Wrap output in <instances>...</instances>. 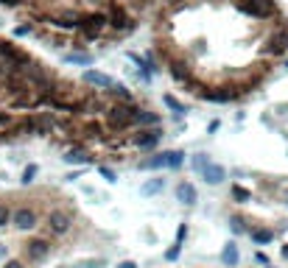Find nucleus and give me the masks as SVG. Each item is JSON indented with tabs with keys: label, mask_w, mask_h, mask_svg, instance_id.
I'll return each instance as SVG.
<instances>
[{
	"label": "nucleus",
	"mask_w": 288,
	"mask_h": 268,
	"mask_svg": "<svg viewBox=\"0 0 288 268\" xmlns=\"http://www.w3.org/2000/svg\"><path fill=\"white\" fill-rule=\"evenodd\" d=\"M109 26H112L118 34H129V31H134V20L129 17V11L123 9V6L112 3V6H109Z\"/></svg>",
	"instance_id": "20e7f679"
},
{
	"label": "nucleus",
	"mask_w": 288,
	"mask_h": 268,
	"mask_svg": "<svg viewBox=\"0 0 288 268\" xmlns=\"http://www.w3.org/2000/svg\"><path fill=\"white\" fill-rule=\"evenodd\" d=\"M106 26H109V14H104V11H90V14H84L79 31L84 34V39H98V36L104 34Z\"/></svg>",
	"instance_id": "f03ea898"
},
{
	"label": "nucleus",
	"mask_w": 288,
	"mask_h": 268,
	"mask_svg": "<svg viewBox=\"0 0 288 268\" xmlns=\"http://www.w3.org/2000/svg\"><path fill=\"white\" fill-rule=\"evenodd\" d=\"M185 238H188V224H179V226H176V240L174 243H179V246H182Z\"/></svg>",
	"instance_id": "7c9ffc66"
},
{
	"label": "nucleus",
	"mask_w": 288,
	"mask_h": 268,
	"mask_svg": "<svg viewBox=\"0 0 288 268\" xmlns=\"http://www.w3.org/2000/svg\"><path fill=\"white\" fill-rule=\"evenodd\" d=\"M162 104H165V106H171V109H174L176 115H182V112H185V106L179 104V101H176L174 95H162Z\"/></svg>",
	"instance_id": "393cba45"
},
{
	"label": "nucleus",
	"mask_w": 288,
	"mask_h": 268,
	"mask_svg": "<svg viewBox=\"0 0 288 268\" xmlns=\"http://www.w3.org/2000/svg\"><path fill=\"white\" fill-rule=\"evenodd\" d=\"M249 235H252V240L260 243V246H266V243L274 240V232H271V229H252Z\"/></svg>",
	"instance_id": "aec40b11"
},
{
	"label": "nucleus",
	"mask_w": 288,
	"mask_h": 268,
	"mask_svg": "<svg viewBox=\"0 0 288 268\" xmlns=\"http://www.w3.org/2000/svg\"><path fill=\"white\" fill-rule=\"evenodd\" d=\"M84 81H87V84H93V87H101V89H106V92L115 87L112 78L106 76V73H98V70H87V73H84Z\"/></svg>",
	"instance_id": "f8f14e48"
},
{
	"label": "nucleus",
	"mask_w": 288,
	"mask_h": 268,
	"mask_svg": "<svg viewBox=\"0 0 288 268\" xmlns=\"http://www.w3.org/2000/svg\"><path fill=\"white\" fill-rule=\"evenodd\" d=\"M229 226H232V232H238V235H241V232H246L244 218H241V215H232V218H229Z\"/></svg>",
	"instance_id": "cd10ccee"
},
{
	"label": "nucleus",
	"mask_w": 288,
	"mask_h": 268,
	"mask_svg": "<svg viewBox=\"0 0 288 268\" xmlns=\"http://www.w3.org/2000/svg\"><path fill=\"white\" fill-rule=\"evenodd\" d=\"M20 3H26V0H0V6H9V9H14Z\"/></svg>",
	"instance_id": "72a5a7b5"
},
{
	"label": "nucleus",
	"mask_w": 288,
	"mask_h": 268,
	"mask_svg": "<svg viewBox=\"0 0 288 268\" xmlns=\"http://www.w3.org/2000/svg\"><path fill=\"white\" fill-rule=\"evenodd\" d=\"M179 251H182V246H179V243H174V246H171V249L165 251V260H168V263H174V260H179Z\"/></svg>",
	"instance_id": "c756f323"
},
{
	"label": "nucleus",
	"mask_w": 288,
	"mask_h": 268,
	"mask_svg": "<svg viewBox=\"0 0 288 268\" xmlns=\"http://www.w3.org/2000/svg\"><path fill=\"white\" fill-rule=\"evenodd\" d=\"M62 159H64L67 165H87L90 162V154H87V151H81V148H70Z\"/></svg>",
	"instance_id": "dca6fc26"
},
{
	"label": "nucleus",
	"mask_w": 288,
	"mask_h": 268,
	"mask_svg": "<svg viewBox=\"0 0 288 268\" xmlns=\"http://www.w3.org/2000/svg\"><path fill=\"white\" fill-rule=\"evenodd\" d=\"M204 182H210V184H221L224 179H227V171L221 168V165H216V162H210L207 168H204Z\"/></svg>",
	"instance_id": "4468645a"
},
{
	"label": "nucleus",
	"mask_w": 288,
	"mask_h": 268,
	"mask_svg": "<svg viewBox=\"0 0 288 268\" xmlns=\"http://www.w3.org/2000/svg\"><path fill=\"white\" fill-rule=\"evenodd\" d=\"M288 51V26H280L266 42V56H283Z\"/></svg>",
	"instance_id": "39448f33"
},
{
	"label": "nucleus",
	"mask_w": 288,
	"mask_h": 268,
	"mask_svg": "<svg viewBox=\"0 0 288 268\" xmlns=\"http://www.w3.org/2000/svg\"><path fill=\"white\" fill-rule=\"evenodd\" d=\"M9 221H14V212H11L9 204H3V201H0V226H6Z\"/></svg>",
	"instance_id": "b1692460"
},
{
	"label": "nucleus",
	"mask_w": 288,
	"mask_h": 268,
	"mask_svg": "<svg viewBox=\"0 0 288 268\" xmlns=\"http://www.w3.org/2000/svg\"><path fill=\"white\" fill-rule=\"evenodd\" d=\"M196 199H199V196H196V187H193L191 182H179L176 184V201H182L185 207H193Z\"/></svg>",
	"instance_id": "9b49d317"
},
{
	"label": "nucleus",
	"mask_w": 288,
	"mask_h": 268,
	"mask_svg": "<svg viewBox=\"0 0 288 268\" xmlns=\"http://www.w3.org/2000/svg\"><path fill=\"white\" fill-rule=\"evenodd\" d=\"M9 123H11L9 112H3V109H0V129H6V126H9Z\"/></svg>",
	"instance_id": "473e14b6"
},
{
	"label": "nucleus",
	"mask_w": 288,
	"mask_h": 268,
	"mask_svg": "<svg viewBox=\"0 0 288 268\" xmlns=\"http://www.w3.org/2000/svg\"><path fill=\"white\" fill-rule=\"evenodd\" d=\"M165 162H168V168H171V171H176V168H182L185 154H182V151H165Z\"/></svg>",
	"instance_id": "412c9836"
},
{
	"label": "nucleus",
	"mask_w": 288,
	"mask_h": 268,
	"mask_svg": "<svg viewBox=\"0 0 288 268\" xmlns=\"http://www.w3.org/2000/svg\"><path fill=\"white\" fill-rule=\"evenodd\" d=\"M3 254H6V246H3V243H0V260H3Z\"/></svg>",
	"instance_id": "4c0bfd02"
},
{
	"label": "nucleus",
	"mask_w": 288,
	"mask_h": 268,
	"mask_svg": "<svg viewBox=\"0 0 288 268\" xmlns=\"http://www.w3.org/2000/svg\"><path fill=\"white\" fill-rule=\"evenodd\" d=\"M36 171H39V168H36V165H28L26 171H23V184H31L36 179Z\"/></svg>",
	"instance_id": "bb28decb"
},
{
	"label": "nucleus",
	"mask_w": 288,
	"mask_h": 268,
	"mask_svg": "<svg viewBox=\"0 0 288 268\" xmlns=\"http://www.w3.org/2000/svg\"><path fill=\"white\" fill-rule=\"evenodd\" d=\"M137 168H140V171H160V168H168V162H165V151H162V154L149 156V159H140Z\"/></svg>",
	"instance_id": "2eb2a0df"
},
{
	"label": "nucleus",
	"mask_w": 288,
	"mask_h": 268,
	"mask_svg": "<svg viewBox=\"0 0 288 268\" xmlns=\"http://www.w3.org/2000/svg\"><path fill=\"white\" fill-rule=\"evenodd\" d=\"M67 61H73V64H90V56L87 53H67Z\"/></svg>",
	"instance_id": "c85d7f7f"
},
{
	"label": "nucleus",
	"mask_w": 288,
	"mask_h": 268,
	"mask_svg": "<svg viewBox=\"0 0 288 268\" xmlns=\"http://www.w3.org/2000/svg\"><path fill=\"white\" fill-rule=\"evenodd\" d=\"M70 224H73L70 215L67 212H62V209H53L51 215H48V229H51L53 235H64L70 229Z\"/></svg>",
	"instance_id": "6e6552de"
},
{
	"label": "nucleus",
	"mask_w": 288,
	"mask_h": 268,
	"mask_svg": "<svg viewBox=\"0 0 288 268\" xmlns=\"http://www.w3.org/2000/svg\"><path fill=\"white\" fill-rule=\"evenodd\" d=\"M3 268H23V263H20V260H9Z\"/></svg>",
	"instance_id": "c9c22d12"
},
{
	"label": "nucleus",
	"mask_w": 288,
	"mask_h": 268,
	"mask_svg": "<svg viewBox=\"0 0 288 268\" xmlns=\"http://www.w3.org/2000/svg\"><path fill=\"white\" fill-rule=\"evenodd\" d=\"M191 165H193V171L204 173V168H207V165H210V159H207V156H204V154H193Z\"/></svg>",
	"instance_id": "5701e85b"
},
{
	"label": "nucleus",
	"mask_w": 288,
	"mask_h": 268,
	"mask_svg": "<svg viewBox=\"0 0 288 268\" xmlns=\"http://www.w3.org/2000/svg\"><path fill=\"white\" fill-rule=\"evenodd\" d=\"M98 173H101V176H104V179H106L109 184H115V182H118V173H115L112 168H106V165H101V168H98Z\"/></svg>",
	"instance_id": "a878e982"
},
{
	"label": "nucleus",
	"mask_w": 288,
	"mask_h": 268,
	"mask_svg": "<svg viewBox=\"0 0 288 268\" xmlns=\"http://www.w3.org/2000/svg\"><path fill=\"white\" fill-rule=\"evenodd\" d=\"M14 226H17V229H34L36 226V212L28 209V207L14 209Z\"/></svg>",
	"instance_id": "9d476101"
},
{
	"label": "nucleus",
	"mask_w": 288,
	"mask_h": 268,
	"mask_svg": "<svg viewBox=\"0 0 288 268\" xmlns=\"http://www.w3.org/2000/svg\"><path fill=\"white\" fill-rule=\"evenodd\" d=\"M118 268H137V263H131V260H123V263H118Z\"/></svg>",
	"instance_id": "f704fd0d"
},
{
	"label": "nucleus",
	"mask_w": 288,
	"mask_h": 268,
	"mask_svg": "<svg viewBox=\"0 0 288 268\" xmlns=\"http://www.w3.org/2000/svg\"><path fill=\"white\" fill-rule=\"evenodd\" d=\"M283 260H288V246H283Z\"/></svg>",
	"instance_id": "e433bc0d"
},
{
	"label": "nucleus",
	"mask_w": 288,
	"mask_h": 268,
	"mask_svg": "<svg viewBox=\"0 0 288 268\" xmlns=\"http://www.w3.org/2000/svg\"><path fill=\"white\" fill-rule=\"evenodd\" d=\"M31 34V26H17L14 28V36H28Z\"/></svg>",
	"instance_id": "2f4dec72"
},
{
	"label": "nucleus",
	"mask_w": 288,
	"mask_h": 268,
	"mask_svg": "<svg viewBox=\"0 0 288 268\" xmlns=\"http://www.w3.org/2000/svg\"><path fill=\"white\" fill-rule=\"evenodd\" d=\"M241 9L255 20H269V17L277 14V3H274V0H244Z\"/></svg>",
	"instance_id": "7ed1b4c3"
},
{
	"label": "nucleus",
	"mask_w": 288,
	"mask_h": 268,
	"mask_svg": "<svg viewBox=\"0 0 288 268\" xmlns=\"http://www.w3.org/2000/svg\"><path fill=\"white\" fill-rule=\"evenodd\" d=\"M162 190H165V179H162V176L149 179V182L140 187V193H143V196H157V193H162Z\"/></svg>",
	"instance_id": "f3484780"
},
{
	"label": "nucleus",
	"mask_w": 288,
	"mask_h": 268,
	"mask_svg": "<svg viewBox=\"0 0 288 268\" xmlns=\"http://www.w3.org/2000/svg\"><path fill=\"white\" fill-rule=\"evenodd\" d=\"M232 199H235L238 204H246V201L252 199V190H246L241 184H232Z\"/></svg>",
	"instance_id": "4be33fe9"
},
{
	"label": "nucleus",
	"mask_w": 288,
	"mask_h": 268,
	"mask_svg": "<svg viewBox=\"0 0 288 268\" xmlns=\"http://www.w3.org/2000/svg\"><path fill=\"white\" fill-rule=\"evenodd\" d=\"M286 67H288V59H286Z\"/></svg>",
	"instance_id": "58836bf2"
},
{
	"label": "nucleus",
	"mask_w": 288,
	"mask_h": 268,
	"mask_svg": "<svg viewBox=\"0 0 288 268\" xmlns=\"http://www.w3.org/2000/svg\"><path fill=\"white\" fill-rule=\"evenodd\" d=\"M131 115H134V104H112L106 109V126L112 131H126L134 126Z\"/></svg>",
	"instance_id": "f257e3e1"
},
{
	"label": "nucleus",
	"mask_w": 288,
	"mask_h": 268,
	"mask_svg": "<svg viewBox=\"0 0 288 268\" xmlns=\"http://www.w3.org/2000/svg\"><path fill=\"white\" fill-rule=\"evenodd\" d=\"M160 140H162V129H140V134L131 143L140 148V151H151V148H157L160 146Z\"/></svg>",
	"instance_id": "423d86ee"
},
{
	"label": "nucleus",
	"mask_w": 288,
	"mask_h": 268,
	"mask_svg": "<svg viewBox=\"0 0 288 268\" xmlns=\"http://www.w3.org/2000/svg\"><path fill=\"white\" fill-rule=\"evenodd\" d=\"M48 251H51V243L45 240V238H34V240H28V246H26V257L28 260H42V257H48Z\"/></svg>",
	"instance_id": "1a4fd4ad"
},
{
	"label": "nucleus",
	"mask_w": 288,
	"mask_h": 268,
	"mask_svg": "<svg viewBox=\"0 0 288 268\" xmlns=\"http://www.w3.org/2000/svg\"><path fill=\"white\" fill-rule=\"evenodd\" d=\"M131 120H134V126H140V129H157L160 126V115L151 112V109H140V106H134Z\"/></svg>",
	"instance_id": "0eeeda50"
},
{
	"label": "nucleus",
	"mask_w": 288,
	"mask_h": 268,
	"mask_svg": "<svg viewBox=\"0 0 288 268\" xmlns=\"http://www.w3.org/2000/svg\"><path fill=\"white\" fill-rule=\"evenodd\" d=\"M53 129H56V118H53V112H39L36 115V134H39V137H48Z\"/></svg>",
	"instance_id": "ddd939ff"
},
{
	"label": "nucleus",
	"mask_w": 288,
	"mask_h": 268,
	"mask_svg": "<svg viewBox=\"0 0 288 268\" xmlns=\"http://www.w3.org/2000/svg\"><path fill=\"white\" fill-rule=\"evenodd\" d=\"M238 246L235 243H227V246H224V251H221V263H224V266H229V268H235L238 266Z\"/></svg>",
	"instance_id": "a211bd4d"
},
{
	"label": "nucleus",
	"mask_w": 288,
	"mask_h": 268,
	"mask_svg": "<svg viewBox=\"0 0 288 268\" xmlns=\"http://www.w3.org/2000/svg\"><path fill=\"white\" fill-rule=\"evenodd\" d=\"M109 95L121 98V104H134V98H131V92H129V89H126L123 84H115L112 89H109Z\"/></svg>",
	"instance_id": "6ab92c4d"
}]
</instances>
